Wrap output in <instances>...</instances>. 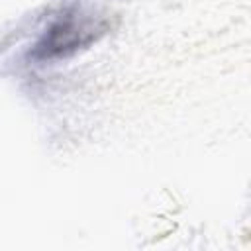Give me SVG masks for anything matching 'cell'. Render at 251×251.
<instances>
[{
	"mask_svg": "<svg viewBox=\"0 0 251 251\" xmlns=\"http://www.w3.org/2000/svg\"><path fill=\"white\" fill-rule=\"evenodd\" d=\"M100 33H104L100 16L82 6L67 8L49 24V27L37 39L31 49V57L39 63L69 57L76 49L86 47Z\"/></svg>",
	"mask_w": 251,
	"mask_h": 251,
	"instance_id": "1",
	"label": "cell"
}]
</instances>
